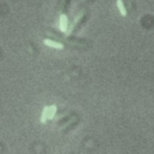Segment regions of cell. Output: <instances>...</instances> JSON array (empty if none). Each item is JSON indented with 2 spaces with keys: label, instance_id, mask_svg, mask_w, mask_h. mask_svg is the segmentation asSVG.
I'll return each instance as SVG.
<instances>
[{
  "label": "cell",
  "instance_id": "6da1fadb",
  "mask_svg": "<svg viewBox=\"0 0 154 154\" xmlns=\"http://www.w3.org/2000/svg\"><path fill=\"white\" fill-rule=\"evenodd\" d=\"M55 106H49V107H47L45 111H43V117H42V119H41V122H45L47 118L49 119V118H53V116H54V113H55Z\"/></svg>",
  "mask_w": 154,
  "mask_h": 154
},
{
  "label": "cell",
  "instance_id": "7a4b0ae2",
  "mask_svg": "<svg viewBox=\"0 0 154 154\" xmlns=\"http://www.w3.org/2000/svg\"><path fill=\"white\" fill-rule=\"evenodd\" d=\"M43 43H45L46 46H49V47H52V48H55V49H63V48H64L63 43H60V42H57V41H53V40H49V38H46V40H43Z\"/></svg>",
  "mask_w": 154,
  "mask_h": 154
},
{
  "label": "cell",
  "instance_id": "3957f363",
  "mask_svg": "<svg viewBox=\"0 0 154 154\" xmlns=\"http://www.w3.org/2000/svg\"><path fill=\"white\" fill-rule=\"evenodd\" d=\"M59 26L61 31H66L67 30V17L65 14L60 16V22H59Z\"/></svg>",
  "mask_w": 154,
  "mask_h": 154
},
{
  "label": "cell",
  "instance_id": "277c9868",
  "mask_svg": "<svg viewBox=\"0 0 154 154\" xmlns=\"http://www.w3.org/2000/svg\"><path fill=\"white\" fill-rule=\"evenodd\" d=\"M77 122H78V117H75V118H73V120L71 119V120H70L65 126H63V128H64V131L66 132V131H69L71 128H75V125L77 124Z\"/></svg>",
  "mask_w": 154,
  "mask_h": 154
},
{
  "label": "cell",
  "instance_id": "5b68a950",
  "mask_svg": "<svg viewBox=\"0 0 154 154\" xmlns=\"http://www.w3.org/2000/svg\"><path fill=\"white\" fill-rule=\"evenodd\" d=\"M75 116H76V114H70V116H67V117H65V118H61V119L58 122V125H59V126H65Z\"/></svg>",
  "mask_w": 154,
  "mask_h": 154
},
{
  "label": "cell",
  "instance_id": "8992f818",
  "mask_svg": "<svg viewBox=\"0 0 154 154\" xmlns=\"http://www.w3.org/2000/svg\"><path fill=\"white\" fill-rule=\"evenodd\" d=\"M117 6H118V8H119V12H120V14L125 17V16L128 14V12H126V8H125V6H124L123 1H122V0H117Z\"/></svg>",
  "mask_w": 154,
  "mask_h": 154
},
{
  "label": "cell",
  "instance_id": "52a82bcc",
  "mask_svg": "<svg viewBox=\"0 0 154 154\" xmlns=\"http://www.w3.org/2000/svg\"><path fill=\"white\" fill-rule=\"evenodd\" d=\"M81 17H82V13H79V14H78V16H77V17L75 18V22H73V25H72V28H75V26L77 25V23L79 22V19H81Z\"/></svg>",
  "mask_w": 154,
  "mask_h": 154
}]
</instances>
